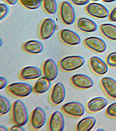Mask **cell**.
<instances>
[{
    "mask_svg": "<svg viewBox=\"0 0 116 131\" xmlns=\"http://www.w3.org/2000/svg\"><path fill=\"white\" fill-rule=\"evenodd\" d=\"M89 64L91 70L98 75H104L108 71V64L102 59L96 56L91 57Z\"/></svg>",
    "mask_w": 116,
    "mask_h": 131,
    "instance_id": "16",
    "label": "cell"
},
{
    "mask_svg": "<svg viewBox=\"0 0 116 131\" xmlns=\"http://www.w3.org/2000/svg\"><path fill=\"white\" fill-rule=\"evenodd\" d=\"M83 44L88 49L99 53H103L107 48L106 44L104 41L97 37L86 38L83 41Z\"/></svg>",
    "mask_w": 116,
    "mask_h": 131,
    "instance_id": "13",
    "label": "cell"
},
{
    "mask_svg": "<svg viewBox=\"0 0 116 131\" xmlns=\"http://www.w3.org/2000/svg\"><path fill=\"white\" fill-rule=\"evenodd\" d=\"M41 6L46 13L50 14H55L58 10L56 0H42Z\"/></svg>",
    "mask_w": 116,
    "mask_h": 131,
    "instance_id": "24",
    "label": "cell"
},
{
    "mask_svg": "<svg viewBox=\"0 0 116 131\" xmlns=\"http://www.w3.org/2000/svg\"><path fill=\"white\" fill-rule=\"evenodd\" d=\"M72 4L76 6H81L86 5L89 3V0H70Z\"/></svg>",
    "mask_w": 116,
    "mask_h": 131,
    "instance_id": "30",
    "label": "cell"
},
{
    "mask_svg": "<svg viewBox=\"0 0 116 131\" xmlns=\"http://www.w3.org/2000/svg\"><path fill=\"white\" fill-rule=\"evenodd\" d=\"M2 40L1 39V42H0V44H1V47L2 46V43H3L2 42Z\"/></svg>",
    "mask_w": 116,
    "mask_h": 131,
    "instance_id": "38",
    "label": "cell"
},
{
    "mask_svg": "<svg viewBox=\"0 0 116 131\" xmlns=\"http://www.w3.org/2000/svg\"><path fill=\"white\" fill-rule=\"evenodd\" d=\"M106 62L109 66L112 67H116V52H112L108 55Z\"/></svg>",
    "mask_w": 116,
    "mask_h": 131,
    "instance_id": "27",
    "label": "cell"
},
{
    "mask_svg": "<svg viewBox=\"0 0 116 131\" xmlns=\"http://www.w3.org/2000/svg\"><path fill=\"white\" fill-rule=\"evenodd\" d=\"M92 1H94V2H97V1H99V0H91Z\"/></svg>",
    "mask_w": 116,
    "mask_h": 131,
    "instance_id": "39",
    "label": "cell"
},
{
    "mask_svg": "<svg viewBox=\"0 0 116 131\" xmlns=\"http://www.w3.org/2000/svg\"><path fill=\"white\" fill-rule=\"evenodd\" d=\"M62 113L68 116L74 118L82 116L85 112L84 105L80 102L72 101L64 104L61 107Z\"/></svg>",
    "mask_w": 116,
    "mask_h": 131,
    "instance_id": "8",
    "label": "cell"
},
{
    "mask_svg": "<svg viewBox=\"0 0 116 131\" xmlns=\"http://www.w3.org/2000/svg\"><path fill=\"white\" fill-rule=\"evenodd\" d=\"M58 13L61 20L64 24L71 25L76 19V14L72 4L67 1L61 2L59 6Z\"/></svg>",
    "mask_w": 116,
    "mask_h": 131,
    "instance_id": "4",
    "label": "cell"
},
{
    "mask_svg": "<svg viewBox=\"0 0 116 131\" xmlns=\"http://www.w3.org/2000/svg\"><path fill=\"white\" fill-rule=\"evenodd\" d=\"M71 84L75 88L80 90H86L94 85L92 79L86 75L77 74L74 75L70 79Z\"/></svg>",
    "mask_w": 116,
    "mask_h": 131,
    "instance_id": "11",
    "label": "cell"
},
{
    "mask_svg": "<svg viewBox=\"0 0 116 131\" xmlns=\"http://www.w3.org/2000/svg\"><path fill=\"white\" fill-rule=\"evenodd\" d=\"M46 114L43 108L40 106L35 107L32 110L29 118V126L33 130L41 128L45 123Z\"/></svg>",
    "mask_w": 116,
    "mask_h": 131,
    "instance_id": "5",
    "label": "cell"
},
{
    "mask_svg": "<svg viewBox=\"0 0 116 131\" xmlns=\"http://www.w3.org/2000/svg\"><path fill=\"white\" fill-rule=\"evenodd\" d=\"M85 10L88 15L96 18H106L109 16L110 13L105 6L97 3H89L85 7Z\"/></svg>",
    "mask_w": 116,
    "mask_h": 131,
    "instance_id": "12",
    "label": "cell"
},
{
    "mask_svg": "<svg viewBox=\"0 0 116 131\" xmlns=\"http://www.w3.org/2000/svg\"><path fill=\"white\" fill-rule=\"evenodd\" d=\"M5 3L10 5H14L17 4L19 0H3Z\"/></svg>",
    "mask_w": 116,
    "mask_h": 131,
    "instance_id": "34",
    "label": "cell"
},
{
    "mask_svg": "<svg viewBox=\"0 0 116 131\" xmlns=\"http://www.w3.org/2000/svg\"><path fill=\"white\" fill-rule=\"evenodd\" d=\"M11 105L8 100L4 96H0V116H3L10 112Z\"/></svg>",
    "mask_w": 116,
    "mask_h": 131,
    "instance_id": "26",
    "label": "cell"
},
{
    "mask_svg": "<svg viewBox=\"0 0 116 131\" xmlns=\"http://www.w3.org/2000/svg\"><path fill=\"white\" fill-rule=\"evenodd\" d=\"M22 49L25 53L32 55H36L42 52L43 46L42 43L39 41L30 40L23 44Z\"/></svg>",
    "mask_w": 116,
    "mask_h": 131,
    "instance_id": "19",
    "label": "cell"
},
{
    "mask_svg": "<svg viewBox=\"0 0 116 131\" xmlns=\"http://www.w3.org/2000/svg\"><path fill=\"white\" fill-rule=\"evenodd\" d=\"M41 70L43 76L50 82L55 79L58 73L56 63L51 58L47 59L43 62Z\"/></svg>",
    "mask_w": 116,
    "mask_h": 131,
    "instance_id": "10",
    "label": "cell"
},
{
    "mask_svg": "<svg viewBox=\"0 0 116 131\" xmlns=\"http://www.w3.org/2000/svg\"><path fill=\"white\" fill-rule=\"evenodd\" d=\"M101 86L107 95L112 99L116 98V81L112 78L105 77L100 81Z\"/></svg>",
    "mask_w": 116,
    "mask_h": 131,
    "instance_id": "17",
    "label": "cell"
},
{
    "mask_svg": "<svg viewBox=\"0 0 116 131\" xmlns=\"http://www.w3.org/2000/svg\"><path fill=\"white\" fill-rule=\"evenodd\" d=\"M108 100L105 97H97L91 99L87 103L86 108L89 112L96 113L104 108L108 104Z\"/></svg>",
    "mask_w": 116,
    "mask_h": 131,
    "instance_id": "18",
    "label": "cell"
},
{
    "mask_svg": "<svg viewBox=\"0 0 116 131\" xmlns=\"http://www.w3.org/2000/svg\"><path fill=\"white\" fill-rule=\"evenodd\" d=\"M5 91L12 97L23 98L29 96L33 92V87L27 83L15 82L7 85Z\"/></svg>",
    "mask_w": 116,
    "mask_h": 131,
    "instance_id": "2",
    "label": "cell"
},
{
    "mask_svg": "<svg viewBox=\"0 0 116 131\" xmlns=\"http://www.w3.org/2000/svg\"><path fill=\"white\" fill-rule=\"evenodd\" d=\"M8 81L6 78L4 77H0V89L2 90L6 88L7 86Z\"/></svg>",
    "mask_w": 116,
    "mask_h": 131,
    "instance_id": "32",
    "label": "cell"
},
{
    "mask_svg": "<svg viewBox=\"0 0 116 131\" xmlns=\"http://www.w3.org/2000/svg\"><path fill=\"white\" fill-rule=\"evenodd\" d=\"M96 119L94 117H86L79 121L76 125V130L87 131L91 130L95 125Z\"/></svg>",
    "mask_w": 116,
    "mask_h": 131,
    "instance_id": "22",
    "label": "cell"
},
{
    "mask_svg": "<svg viewBox=\"0 0 116 131\" xmlns=\"http://www.w3.org/2000/svg\"><path fill=\"white\" fill-rule=\"evenodd\" d=\"M99 28L102 34L107 39L116 40V26L109 23L103 24L100 26Z\"/></svg>",
    "mask_w": 116,
    "mask_h": 131,
    "instance_id": "23",
    "label": "cell"
},
{
    "mask_svg": "<svg viewBox=\"0 0 116 131\" xmlns=\"http://www.w3.org/2000/svg\"><path fill=\"white\" fill-rule=\"evenodd\" d=\"M85 59L82 56L73 55L66 56L59 61V67L61 70L69 72L76 70L83 66Z\"/></svg>",
    "mask_w": 116,
    "mask_h": 131,
    "instance_id": "3",
    "label": "cell"
},
{
    "mask_svg": "<svg viewBox=\"0 0 116 131\" xmlns=\"http://www.w3.org/2000/svg\"><path fill=\"white\" fill-rule=\"evenodd\" d=\"M56 28V24L54 20L51 18L43 19L38 27V36L42 40H46L51 37Z\"/></svg>",
    "mask_w": 116,
    "mask_h": 131,
    "instance_id": "6",
    "label": "cell"
},
{
    "mask_svg": "<svg viewBox=\"0 0 116 131\" xmlns=\"http://www.w3.org/2000/svg\"><path fill=\"white\" fill-rule=\"evenodd\" d=\"M59 36L63 43L68 46H76L81 42L79 35L71 30L67 29L61 30L59 32Z\"/></svg>",
    "mask_w": 116,
    "mask_h": 131,
    "instance_id": "14",
    "label": "cell"
},
{
    "mask_svg": "<svg viewBox=\"0 0 116 131\" xmlns=\"http://www.w3.org/2000/svg\"><path fill=\"white\" fill-rule=\"evenodd\" d=\"M10 112L11 120L13 125L22 127L29 120L27 107L22 100H17L14 101L12 103Z\"/></svg>",
    "mask_w": 116,
    "mask_h": 131,
    "instance_id": "1",
    "label": "cell"
},
{
    "mask_svg": "<svg viewBox=\"0 0 116 131\" xmlns=\"http://www.w3.org/2000/svg\"><path fill=\"white\" fill-rule=\"evenodd\" d=\"M106 113L109 117L116 118V102L110 104L107 108Z\"/></svg>",
    "mask_w": 116,
    "mask_h": 131,
    "instance_id": "28",
    "label": "cell"
},
{
    "mask_svg": "<svg viewBox=\"0 0 116 131\" xmlns=\"http://www.w3.org/2000/svg\"><path fill=\"white\" fill-rule=\"evenodd\" d=\"M8 131H25V129L22 126L17 125H13L12 126L10 127L8 129Z\"/></svg>",
    "mask_w": 116,
    "mask_h": 131,
    "instance_id": "33",
    "label": "cell"
},
{
    "mask_svg": "<svg viewBox=\"0 0 116 131\" xmlns=\"http://www.w3.org/2000/svg\"><path fill=\"white\" fill-rule=\"evenodd\" d=\"M102 1L106 3H111V2H114L116 0H102Z\"/></svg>",
    "mask_w": 116,
    "mask_h": 131,
    "instance_id": "36",
    "label": "cell"
},
{
    "mask_svg": "<svg viewBox=\"0 0 116 131\" xmlns=\"http://www.w3.org/2000/svg\"><path fill=\"white\" fill-rule=\"evenodd\" d=\"M65 126V119L62 113L57 111L50 116L47 128L48 131H61L64 130Z\"/></svg>",
    "mask_w": 116,
    "mask_h": 131,
    "instance_id": "9",
    "label": "cell"
},
{
    "mask_svg": "<svg viewBox=\"0 0 116 131\" xmlns=\"http://www.w3.org/2000/svg\"><path fill=\"white\" fill-rule=\"evenodd\" d=\"M42 74L41 70L36 67L28 66L22 68L19 74V78L23 81H31L39 78Z\"/></svg>",
    "mask_w": 116,
    "mask_h": 131,
    "instance_id": "15",
    "label": "cell"
},
{
    "mask_svg": "<svg viewBox=\"0 0 116 131\" xmlns=\"http://www.w3.org/2000/svg\"><path fill=\"white\" fill-rule=\"evenodd\" d=\"M9 11V7L7 5L4 3L0 4V20L4 19L7 15Z\"/></svg>",
    "mask_w": 116,
    "mask_h": 131,
    "instance_id": "29",
    "label": "cell"
},
{
    "mask_svg": "<svg viewBox=\"0 0 116 131\" xmlns=\"http://www.w3.org/2000/svg\"><path fill=\"white\" fill-rule=\"evenodd\" d=\"M8 131V129L4 126H0V131Z\"/></svg>",
    "mask_w": 116,
    "mask_h": 131,
    "instance_id": "35",
    "label": "cell"
},
{
    "mask_svg": "<svg viewBox=\"0 0 116 131\" xmlns=\"http://www.w3.org/2000/svg\"><path fill=\"white\" fill-rule=\"evenodd\" d=\"M66 89L63 83L59 82L52 88L49 96L51 104L54 106L59 105L65 100L66 96Z\"/></svg>",
    "mask_w": 116,
    "mask_h": 131,
    "instance_id": "7",
    "label": "cell"
},
{
    "mask_svg": "<svg viewBox=\"0 0 116 131\" xmlns=\"http://www.w3.org/2000/svg\"><path fill=\"white\" fill-rule=\"evenodd\" d=\"M97 130L99 131H105V130L104 129L101 128H98L97 129Z\"/></svg>",
    "mask_w": 116,
    "mask_h": 131,
    "instance_id": "37",
    "label": "cell"
},
{
    "mask_svg": "<svg viewBox=\"0 0 116 131\" xmlns=\"http://www.w3.org/2000/svg\"><path fill=\"white\" fill-rule=\"evenodd\" d=\"M109 19L111 21L113 22H116V7H115L109 13Z\"/></svg>",
    "mask_w": 116,
    "mask_h": 131,
    "instance_id": "31",
    "label": "cell"
},
{
    "mask_svg": "<svg viewBox=\"0 0 116 131\" xmlns=\"http://www.w3.org/2000/svg\"><path fill=\"white\" fill-rule=\"evenodd\" d=\"M42 0H19L20 4L26 9L35 10L41 6Z\"/></svg>",
    "mask_w": 116,
    "mask_h": 131,
    "instance_id": "25",
    "label": "cell"
},
{
    "mask_svg": "<svg viewBox=\"0 0 116 131\" xmlns=\"http://www.w3.org/2000/svg\"><path fill=\"white\" fill-rule=\"evenodd\" d=\"M51 82L43 76L40 77L33 86V92L37 94H42L45 93L50 88Z\"/></svg>",
    "mask_w": 116,
    "mask_h": 131,
    "instance_id": "21",
    "label": "cell"
},
{
    "mask_svg": "<svg viewBox=\"0 0 116 131\" xmlns=\"http://www.w3.org/2000/svg\"><path fill=\"white\" fill-rule=\"evenodd\" d=\"M76 27L80 31L84 32H91L97 29L96 23L89 18L80 17L76 21Z\"/></svg>",
    "mask_w": 116,
    "mask_h": 131,
    "instance_id": "20",
    "label": "cell"
}]
</instances>
